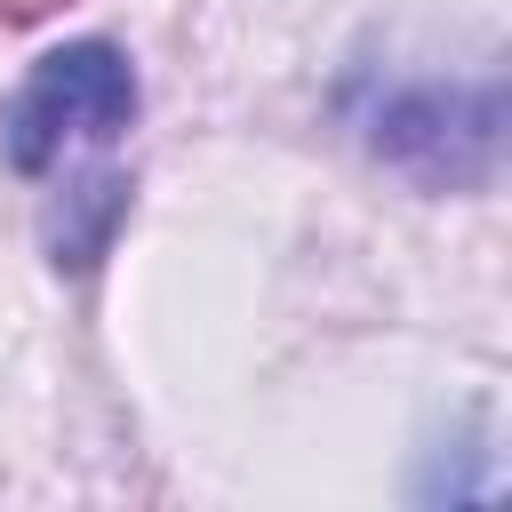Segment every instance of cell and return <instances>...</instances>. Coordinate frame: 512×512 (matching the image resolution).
Listing matches in <instances>:
<instances>
[{"label": "cell", "mask_w": 512, "mask_h": 512, "mask_svg": "<svg viewBox=\"0 0 512 512\" xmlns=\"http://www.w3.org/2000/svg\"><path fill=\"white\" fill-rule=\"evenodd\" d=\"M48 8H64V0H0V16H16V24H32V16H48Z\"/></svg>", "instance_id": "obj_2"}, {"label": "cell", "mask_w": 512, "mask_h": 512, "mask_svg": "<svg viewBox=\"0 0 512 512\" xmlns=\"http://www.w3.org/2000/svg\"><path fill=\"white\" fill-rule=\"evenodd\" d=\"M128 120H136V72H128V56L112 40H72V48L40 56L32 80L8 96L0 144H8V160L24 176H48L72 152L112 144Z\"/></svg>", "instance_id": "obj_1"}]
</instances>
